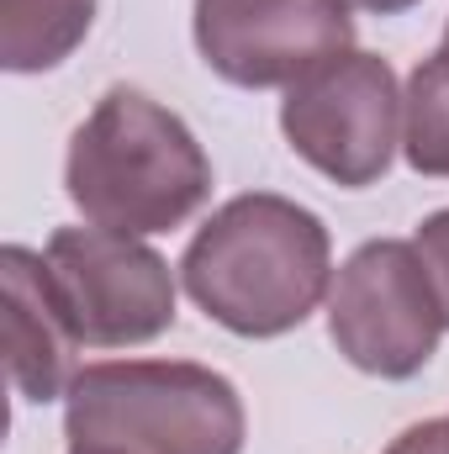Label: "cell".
I'll use <instances>...</instances> for the list:
<instances>
[{"label":"cell","mask_w":449,"mask_h":454,"mask_svg":"<svg viewBox=\"0 0 449 454\" xmlns=\"http://www.w3.org/2000/svg\"><path fill=\"white\" fill-rule=\"evenodd\" d=\"M0 296H5V375L21 402L43 407L69 396L80 333L64 312V296L48 275V259L11 243L0 248Z\"/></svg>","instance_id":"obj_8"},{"label":"cell","mask_w":449,"mask_h":454,"mask_svg":"<svg viewBox=\"0 0 449 454\" xmlns=\"http://www.w3.org/2000/svg\"><path fill=\"white\" fill-rule=\"evenodd\" d=\"M64 191L85 223L148 238L207 207L212 159L169 106L132 85H112L69 137Z\"/></svg>","instance_id":"obj_2"},{"label":"cell","mask_w":449,"mask_h":454,"mask_svg":"<svg viewBox=\"0 0 449 454\" xmlns=\"http://www.w3.org/2000/svg\"><path fill=\"white\" fill-rule=\"evenodd\" d=\"M413 243H418V254H423V264H429V275L439 286V301H445V317H449V207L423 217Z\"/></svg>","instance_id":"obj_11"},{"label":"cell","mask_w":449,"mask_h":454,"mask_svg":"<svg viewBox=\"0 0 449 454\" xmlns=\"http://www.w3.org/2000/svg\"><path fill=\"white\" fill-rule=\"evenodd\" d=\"M359 11H370V16H402V11H413L418 0H354Z\"/></svg>","instance_id":"obj_13"},{"label":"cell","mask_w":449,"mask_h":454,"mask_svg":"<svg viewBox=\"0 0 449 454\" xmlns=\"http://www.w3.org/2000/svg\"><path fill=\"white\" fill-rule=\"evenodd\" d=\"M445 43H449V27H445Z\"/></svg>","instance_id":"obj_14"},{"label":"cell","mask_w":449,"mask_h":454,"mask_svg":"<svg viewBox=\"0 0 449 454\" xmlns=\"http://www.w3.org/2000/svg\"><path fill=\"white\" fill-rule=\"evenodd\" d=\"M354 0H196L191 27L212 74L243 90L296 85L354 48Z\"/></svg>","instance_id":"obj_7"},{"label":"cell","mask_w":449,"mask_h":454,"mask_svg":"<svg viewBox=\"0 0 449 454\" xmlns=\"http://www.w3.org/2000/svg\"><path fill=\"white\" fill-rule=\"evenodd\" d=\"M238 386L191 359L85 364L64 396L75 454H243Z\"/></svg>","instance_id":"obj_3"},{"label":"cell","mask_w":449,"mask_h":454,"mask_svg":"<svg viewBox=\"0 0 449 454\" xmlns=\"http://www.w3.org/2000/svg\"><path fill=\"white\" fill-rule=\"evenodd\" d=\"M96 21V0H0V64L11 74L59 69Z\"/></svg>","instance_id":"obj_9"},{"label":"cell","mask_w":449,"mask_h":454,"mask_svg":"<svg viewBox=\"0 0 449 454\" xmlns=\"http://www.w3.org/2000/svg\"><path fill=\"white\" fill-rule=\"evenodd\" d=\"M445 328V301L418 243L370 238L338 264L328 286V339L354 370L413 380L439 354Z\"/></svg>","instance_id":"obj_4"},{"label":"cell","mask_w":449,"mask_h":454,"mask_svg":"<svg viewBox=\"0 0 449 454\" xmlns=\"http://www.w3.org/2000/svg\"><path fill=\"white\" fill-rule=\"evenodd\" d=\"M64 312L91 348H138L175 328V275L132 232L59 227L43 248Z\"/></svg>","instance_id":"obj_6"},{"label":"cell","mask_w":449,"mask_h":454,"mask_svg":"<svg viewBox=\"0 0 449 454\" xmlns=\"http://www.w3.org/2000/svg\"><path fill=\"white\" fill-rule=\"evenodd\" d=\"M402 153L418 175L449 180V43L429 53L402 90Z\"/></svg>","instance_id":"obj_10"},{"label":"cell","mask_w":449,"mask_h":454,"mask_svg":"<svg viewBox=\"0 0 449 454\" xmlns=\"http://www.w3.org/2000/svg\"><path fill=\"white\" fill-rule=\"evenodd\" d=\"M386 454H449V428L445 418H429V423H413L391 439Z\"/></svg>","instance_id":"obj_12"},{"label":"cell","mask_w":449,"mask_h":454,"mask_svg":"<svg viewBox=\"0 0 449 454\" xmlns=\"http://www.w3.org/2000/svg\"><path fill=\"white\" fill-rule=\"evenodd\" d=\"M334 243L318 212L254 191L232 196L196 227L180 280L191 301L238 339H280L328 296Z\"/></svg>","instance_id":"obj_1"},{"label":"cell","mask_w":449,"mask_h":454,"mask_svg":"<svg viewBox=\"0 0 449 454\" xmlns=\"http://www.w3.org/2000/svg\"><path fill=\"white\" fill-rule=\"evenodd\" d=\"M280 132L296 159L343 191H365L391 169L402 132V90L381 53L343 48L286 85Z\"/></svg>","instance_id":"obj_5"},{"label":"cell","mask_w":449,"mask_h":454,"mask_svg":"<svg viewBox=\"0 0 449 454\" xmlns=\"http://www.w3.org/2000/svg\"><path fill=\"white\" fill-rule=\"evenodd\" d=\"M69 454H75V450H69Z\"/></svg>","instance_id":"obj_16"},{"label":"cell","mask_w":449,"mask_h":454,"mask_svg":"<svg viewBox=\"0 0 449 454\" xmlns=\"http://www.w3.org/2000/svg\"><path fill=\"white\" fill-rule=\"evenodd\" d=\"M445 428H449V418H445Z\"/></svg>","instance_id":"obj_15"}]
</instances>
